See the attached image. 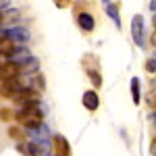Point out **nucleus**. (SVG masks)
Masks as SVG:
<instances>
[{"label": "nucleus", "mask_w": 156, "mask_h": 156, "mask_svg": "<svg viewBox=\"0 0 156 156\" xmlns=\"http://www.w3.org/2000/svg\"><path fill=\"white\" fill-rule=\"evenodd\" d=\"M131 96H133V104H140V79L137 77L131 79Z\"/></svg>", "instance_id": "nucleus-12"}, {"label": "nucleus", "mask_w": 156, "mask_h": 156, "mask_svg": "<svg viewBox=\"0 0 156 156\" xmlns=\"http://www.w3.org/2000/svg\"><path fill=\"white\" fill-rule=\"evenodd\" d=\"M85 71H87L90 79H92V85H96V87H100V85H102V77H100V73H96V69H92V67H85Z\"/></svg>", "instance_id": "nucleus-13"}, {"label": "nucleus", "mask_w": 156, "mask_h": 156, "mask_svg": "<svg viewBox=\"0 0 156 156\" xmlns=\"http://www.w3.org/2000/svg\"><path fill=\"white\" fill-rule=\"evenodd\" d=\"M23 85H21V81L15 77V79H6V81H2L0 83V96L4 98H15L17 94H19V90H21Z\"/></svg>", "instance_id": "nucleus-3"}, {"label": "nucleus", "mask_w": 156, "mask_h": 156, "mask_svg": "<svg viewBox=\"0 0 156 156\" xmlns=\"http://www.w3.org/2000/svg\"><path fill=\"white\" fill-rule=\"evenodd\" d=\"M150 150H152V154L156 156V137L152 140V144H150Z\"/></svg>", "instance_id": "nucleus-19"}, {"label": "nucleus", "mask_w": 156, "mask_h": 156, "mask_svg": "<svg viewBox=\"0 0 156 156\" xmlns=\"http://www.w3.org/2000/svg\"><path fill=\"white\" fill-rule=\"evenodd\" d=\"M0 65H2V58H0Z\"/></svg>", "instance_id": "nucleus-23"}, {"label": "nucleus", "mask_w": 156, "mask_h": 156, "mask_svg": "<svg viewBox=\"0 0 156 156\" xmlns=\"http://www.w3.org/2000/svg\"><path fill=\"white\" fill-rule=\"evenodd\" d=\"M148 104H150V106H152V108L156 110V94H152V96L148 98Z\"/></svg>", "instance_id": "nucleus-18"}, {"label": "nucleus", "mask_w": 156, "mask_h": 156, "mask_svg": "<svg viewBox=\"0 0 156 156\" xmlns=\"http://www.w3.org/2000/svg\"><path fill=\"white\" fill-rule=\"evenodd\" d=\"M146 71H150V73H156V58H150L148 62H146Z\"/></svg>", "instance_id": "nucleus-16"}, {"label": "nucleus", "mask_w": 156, "mask_h": 156, "mask_svg": "<svg viewBox=\"0 0 156 156\" xmlns=\"http://www.w3.org/2000/svg\"><path fill=\"white\" fill-rule=\"evenodd\" d=\"M83 106L87 108V110H96V108L100 106V98H98V94L94 90H87L83 94Z\"/></svg>", "instance_id": "nucleus-8"}, {"label": "nucleus", "mask_w": 156, "mask_h": 156, "mask_svg": "<svg viewBox=\"0 0 156 156\" xmlns=\"http://www.w3.org/2000/svg\"><path fill=\"white\" fill-rule=\"evenodd\" d=\"M2 21H4V17H2V12H0V23H2Z\"/></svg>", "instance_id": "nucleus-22"}, {"label": "nucleus", "mask_w": 156, "mask_h": 156, "mask_svg": "<svg viewBox=\"0 0 156 156\" xmlns=\"http://www.w3.org/2000/svg\"><path fill=\"white\" fill-rule=\"evenodd\" d=\"M19 73H21V67L17 65V62H2L0 65V81H6V79H15V77H19Z\"/></svg>", "instance_id": "nucleus-4"}, {"label": "nucleus", "mask_w": 156, "mask_h": 156, "mask_svg": "<svg viewBox=\"0 0 156 156\" xmlns=\"http://www.w3.org/2000/svg\"><path fill=\"white\" fill-rule=\"evenodd\" d=\"M106 12L110 15V19L115 21L117 27H121V17H119V9L115 6V4H106Z\"/></svg>", "instance_id": "nucleus-11"}, {"label": "nucleus", "mask_w": 156, "mask_h": 156, "mask_svg": "<svg viewBox=\"0 0 156 156\" xmlns=\"http://www.w3.org/2000/svg\"><path fill=\"white\" fill-rule=\"evenodd\" d=\"M15 119L19 121L21 125H25L27 129H36L42 125V119H44V112H42V108L40 104H25L17 115H15Z\"/></svg>", "instance_id": "nucleus-1"}, {"label": "nucleus", "mask_w": 156, "mask_h": 156, "mask_svg": "<svg viewBox=\"0 0 156 156\" xmlns=\"http://www.w3.org/2000/svg\"><path fill=\"white\" fill-rule=\"evenodd\" d=\"M52 146H54V156H71L69 142H67L62 135H54V137H52Z\"/></svg>", "instance_id": "nucleus-5"}, {"label": "nucleus", "mask_w": 156, "mask_h": 156, "mask_svg": "<svg viewBox=\"0 0 156 156\" xmlns=\"http://www.w3.org/2000/svg\"><path fill=\"white\" fill-rule=\"evenodd\" d=\"M21 152H25L27 156H44V152H42V144H36V142H29V144L21 146Z\"/></svg>", "instance_id": "nucleus-10"}, {"label": "nucleus", "mask_w": 156, "mask_h": 156, "mask_svg": "<svg viewBox=\"0 0 156 156\" xmlns=\"http://www.w3.org/2000/svg\"><path fill=\"white\" fill-rule=\"evenodd\" d=\"M152 9H154V11H156V0H154V2H152Z\"/></svg>", "instance_id": "nucleus-21"}, {"label": "nucleus", "mask_w": 156, "mask_h": 156, "mask_svg": "<svg viewBox=\"0 0 156 156\" xmlns=\"http://www.w3.org/2000/svg\"><path fill=\"white\" fill-rule=\"evenodd\" d=\"M152 44H154V46H156V31H154V34H152Z\"/></svg>", "instance_id": "nucleus-20"}, {"label": "nucleus", "mask_w": 156, "mask_h": 156, "mask_svg": "<svg viewBox=\"0 0 156 156\" xmlns=\"http://www.w3.org/2000/svg\"><path fill=\"white\" fill-rule=\"evenodd\" d=\"M15 42L12 40H9L6 36H2L0 37V56H11L12 52H15Z\"/></svg>", "instance_id": "nucleus-9"}, {"label": "nucleus", "mask_w": 156, "mask_h": 156, "mask_svg": "<svg viewBox=\"0 0 156 156\" xmlns=\"http://www.w3.org/2000/svg\"><path fill=\"white\" fill-rule=\"evenodd\" d=\"M6 34V37L9 40H12V42H27L29 40V31L27 29H23V27H12V29H9V31H4Z\"/></svg>", "instance_id": "nucleus-7"}, {"label": "nucleus", "mask_w": 156, "mask_h": 156, "mask_svg": "<svg viewBox=\"0 0 156 156\" xmlns=\"http://www.w3.org/2000/svg\"><path fill=\"white\" fill-rule=\"evenodd\" d=\"M71 4V0H54V6L56 9H67Z\"/></svg>", "instance_id": "nucleus-17"}, {"label": "nucleus", "mask_w": 156, "mask_h": 156, "mask_svg": "<svg viewBox=\"0 0 156 156\" xmlns=\"http://www.w3.org/2000/svg\"><path fill=\"white\" fill-rule=\"evenodd\" d=\"M77 25H79L81 31H94L96 21H94V17H92L90 12H79V15H77Z\"/></svg>", "instance_id": "nucleus-6"}, {"label": "nucleus", "mask_w": 156, "mask_h": 156, "mask_svg": "<svg viewBox=\"0 0 156 156\" xmlns=\"http://www.w3.org/2000/svg\"><path fill=\"white\" fill-rule=\"evenodd\" d=\"M12 117H15V112H12L11 108H2V110H0V119L2 121H11Z\"/></svg>", "instance_id": "nucleus-15"}, {"label": "nucleus", "mask_w": 156, "mask_h": 156, "mask_svg": "<svg viewBox=\"0 0 156 156\" xmlns=\"http://www.w3.org/2000/svg\"><path fill=\"white\" fill-rule=\"evenodd\" d=\"M9 137H11V140H17V142H21L25 135H23V131H21L19 127H11V129H9Z\"/></svg>", "instance_id": "nucleus-14"}, {"label": "nucleus", "mask_w": 156, "mask_h": 156, "mask_svg": "<svg viewBox=\"0 0 156 156\" xmlns=\"http://www.w3.org/2000/svg\"><path fill=\"white\" fill-rule=\"evenodd\" d=\"M154 23H156V19H154Z\"/></svg>", "instance_id": "nucleus-24"}, {"label": "nucleus", "mask_w": 156, "mask_h": 156, "mask_svg": "<svg viewBox=\"0 0 156 156\" xmlns=\"http://www.w3.org/2000/svg\"><path fill=\"white\" fill-rule=\"evenodd\" d=\"M131 37L133 42L140 46V48H144V17L142 15H135L131 21Z\"/></svg>", "instance_id": "nucleus-2"}]
</instances>
